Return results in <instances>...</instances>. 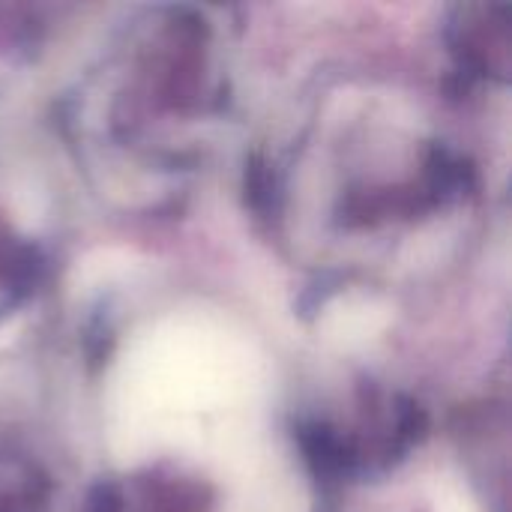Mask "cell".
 I'll list each match as a JSON object with an SVG mask.
<instances>
[{
  "instance_id": "3",
  "label": "cell",
  "mask_w": 512,
  "mask_h": 512,
  "mask_svg": "<svg viewBox=\"0 0 512 512\" xmlns=\"http://www.w3.org/2000/svg\"><path fill=\"white\" fill-rule=\"evenodd\" d=\"M90 512H123V495L117 486L102 483L90 495Z\"/></svg>"
},
{
  "instance_id": "1",
  "label": "cell",
  "mask_w": 512,
  "mask_h": 512,
  "mask_svg": "<svg viewBox=\"0 0 512 512\" xmlns=\"http://www.w3.org/2000/svg\"><path fill=\"white\" fill-rule=\"evenodd\" d=\"M510 6H462L456 33V54L471 75L498 72L507 78L510 69Z\"/></svg>"
},
{
  "instance_id": "2",
  "label": "cell",
  "mask_w": 512,
  "mask_h": 512,
  "mask_svg": "<svg viewBox=\"0 0 512 512\" xmlns=\"http://www.w3.org/2000/svg\"><path fill=\"white\" fill-rule=\"evenodd\" d=\"M0 512H51V483L24 456H0Z\"/></svg>"
}]
</instances>
